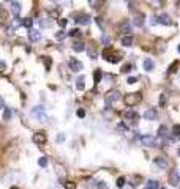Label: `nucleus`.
I'll return each mask as SVG.
<instances>
[{"instance_id":"1","label":"nucleus","mask_w":180,"mask_h":189,"mask_svg":"<svg viewBox=\"0 0 180 189\" xmlns=\"http://www.w3.org/2000/svg\"><path fill=\"white\" fill-rule=\"evenodd\" d=\"M141 99H142V94L138 91V93H130V94H126V96L123 98V103H125L128 107H133V106H136L138 103H141Z\"/></svg>"},{"instance_id":"2","label":"nucleus","mask_w":180,"mask_h":189,"mask_svg":"<svg viewBox=\"0 0 180 189\" xmlns=\"http://www.w3.org/2000/svg\"><path fill=\"white\" fill-rule=\"evenodd\" d=\"M32 115L38 118V122H43V123L47 122V115H46V112H44V109H43L41 106L33 107V109H32Z\"/></svg>"},{"instance_id":"3","label":"nucleus","mask_w":180,"mask_h":189,"mask_svg":"<svg viewBox=\"0 0 180 189\" xmlns=\"http://www.w3.org/2000/svg\"><path fill=\"white\" fill-rule=\"evenodd\" d=\"M68 65H70V69L73 71V73H79V71L82 69V63L78 58H74V57H71L68 60Z\"/></svg>"},{"instance_id":"4","label":"nucleus","mask_w":180,"mask_h":189,"mask_svg":"<svg viewBox=\"0 0 180 189\" xmlns=\"http://www.w3.org/2000/svg\"><path fill=\"white\" fill-rule=\"evenodd\" d=\"M117 99H120V91H117V90H112V91H109L108 94H106V106L109 107L114 101H117Z\"/></svg>"},{"instance_id":"5","label":"nucleus","mask_w":180,"mask_h":189,"mask_svg":"<svg viewBox=\"0 0 180 189\" xmlns=\"http://www.w3.org/2000/svg\"><path fill=\"white\" fill-rule=\"evenodd\" d=\"M144 118H145V120H150V122L157 120V118H158V110L153 109V107H148V109L144 112Z\"/></svg>"},{"instance_id":"6","label":"nucleus","mask_w":180,"mask_h":189,"mask_svg":"<svg viewBox=\"0 0 180 189\" xmlns=\"http://www.w3.org/2000/svg\"><path fill=\"white\" fill-rule=\"evenodd\" d=\"M141 144L145 147H157V139L152 136H142L141 137Z\"/></svg>"},{"instance_id":"7","label":"nucleus","mask_w":180,"mask_h":189,"mask_svg":"<svg viewBox=\"0 0 180 189\" xmlns=\"http://www.w3.org/2000/svg\"><path fill=\"white\" fill-rule=\"evenodd\" d=\"M123 118H125V120H128L130 123H138L139 115L134 110H126V112H123Z\"/></svg>"},{"instance_id":"8","label":"nucleus","mask_w":180,"mask_h":189,"mask_svg":"<svg viewBox=\"0 0 180 189\" xmlns=\"http://www.w3.org/2000/svg\"><path fill=\"white\" fill-rule=\"evenodd\" d=\"M74 21L78 24H81V25H87V24L90 22V16L85 14V13H79V14L74 16Z\"/></svg>"},{"instance_id":"9","label":"nucleus","mask_w":180,"mask_h":189,"mask_svg":"<svg viewBox=\"0 0 180 189\" xmlns=\"http://www.w3.org/2000/svg\"><path fill=\"white\" fill-rule=\"evenodd\" d=\"M169 183H171V186H178V184H180V173H178L177 170L171 172V175H169Z\"/></svg>"},{"instance_id":"10","label":"nucleus","mask_w":180,"mask_h":189,"mask_svg":"<svg viewBox=\"0 0 180 189\" xmlns=\"http://www.w3.org/2000/svg\"><path fill=\"white\" fill-rule=\"evenodd\" d=\"M157 24H163V25H172V19L168 14H160L157 17Z\"/></svg>"},{"instance_id":"11","label":"nucleus","mask_w":180,"mask_h":189,"mask_svg":"<svg viewBox=\"0 0 180 189\" xmlns=\"http://www.w3.org/2000/svg\"><path fill=\"white\" fill-rule=\"evenodd\" d=\"M29 39H30V43H36V41H40L41 39V32H38V30H29Z\"/></svg>"},{"instance_id":"12","label":"nucleus","mask_w":180,"mask_h":189,"mask_svg":"<svg viewBox=\"0 0 180 189\" xmlns=\"http://www.w3.org/2000/svg\"><path fill=\"white\" fill-rule=\"evenodd\" d=\"M33 142H35V144H44V142H46V134L41 132V131L35 132L33 134Z\"/></svg>"},{"instance_id":"13","label":"nucleus","mask_w":180,"mask_h":189,"mask_svg":"<svg viewBox=\"0 0 180 189\" xmlns=\"http://www.w3.org/2000/svg\"><path fill=\"white\" fill-rule=\"evenodd\" d=\"M144 17H145V16H144L142 13H138V14L134 16V19H133V24H134L136 27H142V25H144Z\"/></svg>"},{"instance_id":"14","label":"nucleus","mask_w":180,"mask_h":189,"mask_svg":"<svg viewBox=\"0 0 180 189\" xmlns=\"http://www.w3.org/2000/svg\"><path fill=\"white\" fill-rule=\"evenodd\" d=\"M11 11H13L14 17L19 19V14H21V3H19V2H11Z\"/></svg>"},{"instance_id":"15","label":"nucleus","mask_w":180,"mask_h":189,"mask_svg":"<svg viewBox=\"0 0 180 189\" xmlns=\"http://www.w3.org/2000/svg\"><path fill=\"white\" fill-rule=\"evenodd\" d=\"M155 164H157V167H160V169H166V167H168V161H166V158H163V156L155 158Z\"/></svg>"},{"instance_id":"16","label":"nucleus","mask_w":180,"mask_h":189,"mask_svg":"<svg viewBox=\"0 0 180 189\" xmlns=\"http://www.w3.org/2000/svg\"><path fill=\"white\" fill-rule=\"evenodd\" d=\"M73 51H74V52H82V51H85V44H84L82 41L73 43Z\"/></svg>"},{"instance_id":"17","label":"nucleus","mask_w":180,"mask_h":189,"mask_svg":"<svg viewBox=\"0 0 180 189\" xmlns=\"http://www.w3.org/2000/svg\"><path fill=\"white\" fill-rule=\"evenodd\" d=\"M21 25H22V27H25V29H29V30H32L33 19H30V17H25V19H22V21H21Z\"/></svg>"},{"instance_id":"18","label":"nucleus","mask_w":180,"mask_h":189,"mask_svg":"<svg viewBox=\"0 0 180 189\" xmlns=\"http://www.w3.org/2000/svg\"><path fill=\"white\" fill-rule=\"evenodd\" d=\"M158 181H155V180H148L147 183H145V186H144V189H158Z\"/></svg>"},{"instance_id":"19","label":"nucleus","mask_w":180,"mask_h":189,"mask_svg":"<svg viewBox=\"0 0 180 189\" xmlns=\"http://www.w3.org/2000/svg\"><path fill=\"white\" fill-rule=\"evenodd\" d=\"M122 44L126 46V47L131 46V44H133V36H131V35H125V36L122 38Z\"/></svg>"},{"instance_id":"20","label":"nucleus","mask_w":180,"mask_h":189,"mask_svg":"<svg viewBox=\"0 0 180 189\" xmlns=\"http://www.w3.org/2000/svg\"><path fill=\"white\" fill-rule=\"evenodd\" d=\"M101 77H103V71H101V69H95V73H93V81H95V84H100V82H101Z\"/></svg>"},{"instance_id":"21","label":"nucleus","mask_w":180,"mask_h":189,"mask_svg":"<svg viewBox=\"0 0 180 189\" xmlns=\"http://www.w3.org/2000/svg\"><path fill=\"white\" fill-rule=\"evenodd\" d=\"M84 81H85V77H84V76H81L78 81H76V88H78V90H81V91L85 88V84H84Z\"/></svg>"},{"instance_id":"22","label":"nucleus","mask_w":180,"mask_h":189,"mask_svg":"<svg viewBox=\"0 0 180 189\" xmlns=\"http://www.w3.org/2000/svg\"><path fill=\"white\" fill-rule=\"evenodd\" d=\"M120 60H122V55H120L119 52H112V55L109 57L108 62H111V63H119Z\"/></svg>"},{"instance_id":"23","label":"nucleus","mask_w":180,"mask_h":189,"mask_svg":"<svg viewBox=\"0 0 180 189\" xmlns=\"http://www.w3.org/2000/svg\"><path fill=\"white\" fill-rule=\"evenodd\" d=\"M158 136H160L161 139H164V137H168V128H166L164 125H161V126L158 128Z\"/></svg>"},{"instance_id":"24","label":"nucleus","mask_w":180,"mask_h":189,"mask_svg":"<svg viewBox=\"0 0 180 189\" xmlns=\"http://www.w3.org/2000/svg\"><path fill=\"white\" fill-rule=\"evenodd\" d=\"M144 69L145 71H152L153 69V60H150V58L144 60Z\"/></svg>"},{"instance_id":"25","label":"nucleus","mask_w":180,"mask_h":189,"mask_svg":"<svg viewBox=\"0 0 180 189\" xmlns=\"http://www.w3.org/2000/svg\"><path fill=\"white\" fill-rule=\"evenodd\" d=\"M43 62H44V66H46V71H49L51 69V65H52V58L51 57H43Z\"/></svg>"},{"instance_id":"26","label":"nucleus","mask_w":180,"mask_h":189,"mask_svg":"<svg viewBox=\"0 0 180 189\" xmlns=\"http://www.w3.org/2000/svg\"><path fill=\"white\" fill-rule=\"evenodd\" d=\"M131 69H133V65H131V63H126V65H123V66H122V69H120V71H122V73H130Z\"/></svg>"},{"instance_id":"27","label":"nucleus","mask_w":180,"mask_h":189,"mask_svg":"<svg viewBox=\"0 0 180 189\" xmlns=\"http://www.w3.org/2000/svg\"><path fill=\"white\" fill-rule=\"evenodd\" d=\"M120 30H122V33H130V25H128L126 22H123L120 25Z\"/></svg>"},{"instance_id":"28","label":"nucleus","mask_w":180,"mask_h":189,"mask_svg":"<svg viewBox=\"0 0 180 189\" xmlns=\"http://www.w3.org/2000/svg\"><path fill=\"white\" fill-rule=\"evenodd\" d=\"M11 118V110H10V107H5V110H3V120H10Z\"/></svg>"},{"instance_id":"29","label":"nucleus","mask_w":180,"mask_h":189,"mask_svg":"<svg viewBox=\"0 0 180 189\" xmlns=\"http://www.w3.org/2000/svg\"><path fill=\"white\" fill-rule=\"evenodd\" d=\"M166 103H168V96L163 93L161 96H160V106H161V107H166Z\"/></svg>"},{"instance_id":"30","label":"nucleus","mask_w":180,"mask_h":189,"mask_svg":"<svg viewBox=\"0 0 180 189\" xmlns=\"http://www.w3.org/2000/svg\"><path fill=\"white\" fill-rule=\"evenodd\" d=\"M68 35L70 36H81V30L79 29H73V30L68 32Z\"/></svg>"},{"instance_id":"31","label":"nucleus","mask_w":180,"mask_h":189,"mask_svg":"<svg viewBox=\"0 0 180 189\" xmlns=\"http://www.w3.org/2000/svg\"><path fill=\"white\" fill-rule=\"evenodd\" d=\"M172 136H174V137H175V136L180 137V125H174V128H172Z\"/></svg>"},{"instance_id":"32","label":"nucleus","mask_w":180,"mask_h":189,"mask_svg":"<svg viewBox=\"0 0 180 189\" xmlns=\"http://www.w3.org/2000/svg\"><path fill=\"white\" fill-rule=\"evenodd\" d=\"M38 165H40V167H46V165H47V158H40L38 159Z\"/></svg>"},{"instance_id":"33","label":"nucleus","mask_w":180,"mask_h":189,"mask_svg":"<svg viewBox=\"0 0 180 189\" xmlns=\"http://www.w3.org/2000/svg\"><path fill=\"white\" fill-rule=\"evenodd\" d=\"M177 68H178V62L172 63V65L169 66V73H171V74H172V73H175V71H177Z\"/></svg>"},{"instance_id":"34","label":"nucleus","mask_w":180,"mask_h":189,"mask_svg":"<svg viewBox=\"0 0 180 189\" xmlns=\"http://www.w3.org/2000/svg\"><path fill=\"white\" fill-rule=\"evenodd\" d=\"M65 36H66V32H63V30H60V32L56 33V38H57V39H63Z\"/></svg>"},{"instance_id":"35","label":"nucleus","mask_w":180,"mask_h":189,"mask_svg":"<svg viewBox=\"0 0 180 189\" xmlns=\"http://www.w3.org/2000/svg\"><path fill=\"white\" fill-rule=\"evenodd\" d=\"M65 189H76V183H73V181H66V183H65Z\"/></svg>"},{"instance_id":"36","label":"nucleus","mask_w":180,"mask_h":189,"mask_svg":"<svg viewBox=\"0 0 180 189\" xmlns=\"http://www.w3.org/2000/svg\"><path fill=\"white\" fill-rule=\"evenodd\" d=\"M125 181H126V180H125V177H120V178H117V186H119V187H122V186L125 184Z\"/></svg>"},{"instance_id":"37","label":"nucleus","mask_w":180,"mask_h":189,"mask_svg":"<svg viewBox=\"0 0 180 189\" xmlns=\"http://www.w3.org/2000/svg\"><path fill=\"white\" fill-rule=\"evenodd\" d=\"M93 8H100V5H103V2H93V0H90V2H89Z\"/></svg>"},{"instance_id":"38","label":"nucleus","mask_w":180,"mask_h":189,"mask_svg":"<svg viewBox=\"0 0 180 189\" xmlns=\"http://www.w3.org/2000/svg\"><path fill=\"white\" fill-rule=\"evenodd\" d=\"M5 69H7L5 62H0V74H3V73H5Z\"/></svg>"},{"instance_id":"39","label":"nucleus","mask_w":180,"mask_h":189,"mask_svg":"<svg viewBox=\"0 0 180 189\" xmlns=\"http://www.w3.org/2000/svg\"><path fill=\"white\" fill-rule=\"evenodd\" d=\"M76 113H78L79 118H84V117H85V110H84V109H78V112H76Z\"/></svg>"},{"instance_id":"40","label":"nucleus","mask_w":180,"mask_h":189,"mask_svg":"<svg viewBox=\"0 0 180 189\" xmlns=\"http://www.w3.org/2000/svg\"><path fill=\"white\" fill-rule=\"evenodd\" d=\"M103 43H105L108 47H109V43H111V38L109 36H106V35H103Z\"/></svg>"},{"instance_id":"41","label":"nucleus","mask_w":180,"mask_h":189,"mask_svg":"<svg viewBox=\"0 0 180 189\" xmlns=\"http://www.w3.org/2000/svg\"><path fill=\"white\" fill-rule=\"evenodd\" d=\"M66 24H68V21H66V19H59V25H60V27H65Z\"/></svg>"},{"instance_id":"42","label":"nucleus","mask_w":180,"mask_h":189,"mask_svg":"<svg viewBox=\"0 0 180 189\" xmlns=\"http://www.w3.org/2000/svg\"><path fill=\"white\" fill-rule=\"evenodd\" d=\"M117 129H120V131H126L128 128H126V125H123V123H119V126H117Z\"/></svg>"},{"instance_id":"43","label":"nucleus","mask_w":180,"mask_h":189,"mask_svg":"<svg viewBox=\"0 0 180 189\" xmlns=\"http://www.w3.org/2000/svg\"><path fill=\"white\" fill-rule=\"evenodd\" d=\"M126 82H128V84H136V82H138V77H128Z\"/></svg>"},{"instance_id":"44","label":"nucleus","mask_w":180,"mask_h":189,"mask_svg":"<svg viewBox=\"0 0 180 189\" xmlns=\"http://www.w3.org/2000/svg\"><path fill=\"white\" fill-rule=\"evenodd\" d=\"M89 55H90V58H96V52L92 49H89Z\"/></svg>"},{"instance_id":"45","label":"nucleus","mask_w":180,"mask_h":189,"mask_svg":"<svg viewBox=\"0 0 180 189\" xmlns=\"http://www.w3.org/2000/svg\"><path fill=\"white\" fill-rule=\"evenodd\" d=\"M40 25H41V27H47V25H49V22H47V21H43V19H41V21H40Z\"/></svg>"},{"instance_id":"46","label":"nucleus","mask_w":180,"mask_h":189,"mask_svg":"<svg viewBox=\"0 0 180 189\" xmlns=\"http://www.w3.org/2000/svg\"><path fill=\"white\" fill-rule=\"evenodd\" d=\"M7 35H13V27H7Z\"/></svg>"},{"instance_id":"47","label":"nucleus","mask_w":180,"mask_h":189,"mask_svg":"<svg viewBox=\"0 0 180 189\" xmlns=\"http://www.w3.org/2000/svg\"><path fill=\"white\" fill-rule=\"evenodd\" d=\"M0 109H5V104H3V99H2V96H0Z\"/></svg>"},{"instance_id":"48","label":"nucleus","mask_w":180,"mask_h":189,"mask_svg":"<svg viewBox=\"0 0 180 189\" xmlns=\"http://www.w3.org/2000/svg\"><path fill=\"white\" fill-rule=\"evenodd\" d=\"M63 139H65V137H63V134H60V136H59V137H57V140H59V142H62V140H63Z\"/></svg>"},{"instance_id":"49","label":"nucleus","mask_w":180,"mask_h":189,"mask_svg":"<svg viewBox=\"0 0 180 189\" xmlns=\"http://www.w3.org/2000/svg\"><path fill=\"white\" fill-rule=\"evenodd\" d=\"M11 189H19V187H16V186H13V187H11Z\"/></svg>"},{"instance_id":"50","label":"nucleus","mask_w":180,"mask_h":189,"mask_svg":"<svg viewBox=\"0 0 180 189\" xmlns=\"http://www.w3.org/2000/svg\"><path fill=\"white\" fill-rule=\"evenodd\" d=\"M51 189H57V187H56V186H52V187H51Z\"/></svg>"},{"instance_id":"51","label":"nucleus","mask_w":180,"mask_h":189,"mask_svg":"<svg viewBox=\"0 0 180 189\" xmlns=\"http://www.w3.org/2000/svg\"><path fill=\"white\" fill-rule=\"evenodd\" d=\"M178 52H180V46H178Z\"/></svg>"}]
</instances>
